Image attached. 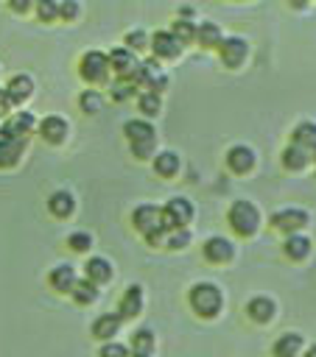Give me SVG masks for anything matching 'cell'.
I'll list each match as a JSON object with an SVG mask.
<instances>
[{
	"label": "cell",
	"instance_id": "obj_21",
	"mask_svg": "<svg viewBox=\"0 0 316 357\" xmlns=\"http://www.w3.org/2000/svg\"><path fill=\"white\" fill-rule=\"evenodd\" d=\"M308 162H310V151H305V148H299V145H288V148L282 151V165H285L288 170H305Z\"/></svg>",
	"mask_w": 316,
	"mask_h": 357
},
{
	"label": "cell",
	"instance_id": "obj_44",
	"mask_svg": "<svg viewBox=\"0 0 316 357\" xmlns=\"http://www.w3.org/2000/svg\"><path fill=\"white\" fill-rule=\"evenodd\" d=\"M305 357H316V346H310V349L305 351Z\"/></svg>",
	"mask_w": 316,
	"mask_h": 357
},
{
	"label": "cell",
	"instance_id": "obj_8",
	"mask_svg": "<svg viewBox=\"0 0 316 357\" xmlns=\"http://www.w3.org/2000/svg\"><path fill=\"white\" fill-rule=\"evenodd\" d=\"M148 45L154 47V53H157L159 59H176V56L182 53V42H179L171 31H157Z\"/></svg>",
	"mask_w": 316,
	"mask_h": 357
},
{
	"label": "cell",
	"instance_id": "obj_13",
	"mask_svg": "<svg viewBox=\"0 0 316 357\" xmlns=\"http://www.w3.org/2000/svg\"><path fill=\"white\" fill-rule=\"evenodd\" d=\"M232 254H235V248H232V243L224 240V237H210V240L204 243V257H207L210 262H227V259H232Z\"/></svg>",
	"mask_w": 316,
	"mask_h": 357
},
{
	"label": "cell",
	"instance_id": "obj_17",
	"mask_svg": "<svg viewBox=\"0 0 316 357\" xmlns=\"http://www.w3.org/2000/svg\"><path fill=\"white\" fill-rule=\"evenodd\" d=\"M87 279L95 282V284L109 282V279H112V265H109V259H103V257L87 259Z\"/></svg>",
	"mask_w": 316,
	"mask_h": 357
},
{
	"label": "cell",
	"instance_id": "obj_12",
	"mask_svg": "<svg viewBox=\"0 0 316 357\" xmlns=\"http://www.w3.org/2000/svg\"><path fill=\"white\" fill-rule=\"evenodd\" d=\"M227 162H229V167H232L235 173H246V170L254 167V151L246 148V145H235V148H229Z\"/></svg>",
	"mask_w": 316,
	"mask_h": 357
},
{
	"label": "cell",
	"instance_id": "obj_33",
	"mask_svg": "<svg viewBox=\"0 0 316 357\" xmlns=\"http://www.w3.org/2000/svg\"><path fill=\"white\" fill-rule=\"evenodd\" d=\"M137 103H140V112H143V114H148V117H154V114L159 112V106H162L157 92H143Z\"/></svg>",
	"mask_w": 316,
	"mask_h": 357
},
{
	"label": "cell",
	"instance_id": "obj_34",
	"mask_svg": "<svg viewBox=\"0 0 316 357\" xmlns=\"http://www.w3.org/2000/svg\"><path fill=\"white\" fill-rule=\"evenodd\" d=\"M36 14L42 22H50L59 17V0H36Z\"/></svg>",
	"mask_w": 316,
	"mask_h": 357
},
{
	"label": "cell",
	"instance_id": "obj_1",
	"mask_svg": "<svg viewBox=\"0 0 316 357\" xmlns=\"http://www.w3.org/2000/svg\"><path fill=\"white\" fill-rule=\"evenodd\" d=\"M131 223L137 231L148 237L151 245H162V209L159 206H151V204L137 206L131 215Z\"/></svg>",
	"mask_w": 316,
	"mask_h": 357
},
{
	"label": "cell",
	"instance_id": "obj_25",
	"mask_svg": "<svg viewBox=\"0 0 316 357\" xmlns=\"http://www.w3.org/2000/svg\"><path fill=\"white\" fill-rule=\"evenodd\" d=\"M196 39H199V45L201 47H221V28L215 25V22H201L199 28H196Z\"/></svg>",
	"mask_w": 316,
	"mask_h": 357
},
{
	"label": "cell",
	"instance_id": "obj_41",
	"mask_svg": "<svg viewBox=\"0 0 316 357\" xmlns=\"http://www.w3.org/2000/svg\"><path fill=\"white\" fill-rule=\"evenodd\" d=\"M101 357H129V349L123 343H106L101 349Z\"/></svg>",
	"mask_w": 316,
	"mask_h": 357
},
{
	"label": "cell",
	"instance_id": "obj_14",
	"mask_svg": "<svg viewBox=\"0 0 316 357\" xmlns=\"http://www.w3.org/2000/svg\"><path fill=\"white\" fill-rule=\"evenodd\" d=\"M140 307H143V290H140V284L126 287V293L120 298V318H134L140 312Z\"/></svg>",
	"mask_w": 316,
	"mask_h": 357
},
{
	"label": "cell",
	"instance_id": "obj_2",
	"mask_svg": "<svg viewBox=\"0 0 316 357\" xmlns=\"http://www.w3.org/2000/svg\"><path fill=\"white\" fill-rule=\"evenodd\" d=\"M190 304H193V310H196L199 315L213 318V315H218V310H221V290H218L215 284H210V282H199V284H193V290H190Z\"/></svg>",
	"mask_w": 316,
	"mask_h": 357
},
{
	"label": "cell",
	"instance_id": "obj_26",
	"mask_svg": "<svg viewBox=\"0 0 316 357\" xmlns=\"http://www.w3.org/2000/svg\"><path fill=\"white\" fill-rule=\"evenodd\" d=\"M123 134L129 137V142H140V139H154V126L148 120H129L123 126Z\"/></svg>",
	"mask_w": 316,
	"mask_h": 357
},
{
	"label": "cell",
	"instance_id": "obj_4",
	"mask_svg": "<svg viewBox=\"0 0 316 357\" xmlns=\"http://www.w3.org/2000/svg\"><path fill=\"white\" fill-rule=\"evenodd\" d=\"M193 218V204L187 198H171L162 209V229L173 231V229H185V223H190Z\"/></svg>",
	"mask_w": 316,
	"mask_h": 357
},
{
	"label": "cell",
	"instance_id": "obj_19",
	"mask_svg": "<svg viewBox=\"0 0 316 357\" xmlns=\"http://www.w3.org/2000/svg\"><path fill=\"white\" fill-rule=\"evenodd\" d=\"M294 145H299V148H305V151H316V123H310V120H305V123H299L296 128H294Z\"/></svg>",
	"mask_w": 316,
	"mask_h": 357
},
{
	"label": "cell",
	"instance_id": "obj_22",
	"mask_svg": "<svg viewBox=\"0 0 316 357\" xmlns=\"http://www.w3.org/2000/svg\"><path fill=\"white\" fill-rule=\"evenodd\" d=\"M50 284L59 290V293H70L73 284H76V271L70 265H59L50 271Z\"/></svg>",
	"mask_w": 316,
	"mask_h": 357
},
{
	"label": "cell",
	"instance_id": "obj_43",
	"mask_svg": "<svg viewBox=\"0 0 316 357\" xmlns=\"http://www.w3.org/2000/svg\"><path fill=\"white\" fill-rule=\"evenodd\" d=\"M291 6H296V8H302V6H308V0H288Z\"/></svg>",
	"mask_w": 316,
	"mask_h": 357
},
{
	"label": "cell",
	"instance_id": "obj_31",
	"mask_svg": "<svg viewBox=\"0 0 316 357\" xmlns=\"http://www.w3.org/2000/svg\"><path fill=\"white\" fill-rule=\"evenodd\" d=\"M171 33H173L182 45H187V42H193V39H196V25H193L190 20H185V17H182V20H176V22H173V31H171Z\"/></svg>",
	"mask_w": 316,
	"mask_h": 357
},
{
	"label": "cell",
	"instance_id": "obj_37",
	"mask_svg": "<svg viewBox=\"0 0 316 357\" xmlns=\"http://www.w3.org/2000/svg\"><path fill=\"white\" fill-rule=\"evenodd\" d=\"M67 245H70L73 251H87V248L92 245V237H89L87 231H73V234L67 237Z\"/></svg>",
	"mask_w": 316,
	"mask_h": 357
},
{
	"label": "cell",
	"instance_id": "obj_38",
	"mask_svg": "<svg viewBox=\"0 0 316 357\" xmlns=\"http://www.w3.org/2000/svg\"><path fill=\"white\" fill-rule=\"evenodd\" d=\"M126 45H129V50H145V47H148L145 31H129V33H126Z\"/></svg>",
	"mask_w": 316,
	"mask_h": 357
},
{
	"label": "cell",
	"instance_id": "obj_20",
	"mask_svg": "<svg viewBox=\"0 0 316 357\" xmlns=\"http://www.w3.org/2000/svg\"><path fill=\"white\" fill-rule=\"evenodd\" d=\"M31 92H34V81H31L28 75H14V78L8 81V86H6V95L11 98V103L25 100Z\"/></svg>",
	"mask_w": 316,
	"mask_h": 357
},
{
	"label": "cell",
	"instance_id": "obj_28",
	"mask_svg": "<svg viewBox=\"0 0 316 357\" xmlns=\"http://www.w3.org/2000/svg\"><path fill=\"white\" fill-rule=\"evenodd\" d=\"M154 170H157L159 176H173V173L179 170V156H176L173 151L157 153V156H154Z\"/></svg>",
	"mask_w": 316,
	"mask_h": 357
},
{
	"label": "cell",
	"instance_id": "obj_42",
	"mask_svg": "<svg viewBox=\"0 0 316 357\" xmlns=\"http://www.w3.org/2000/svg\"><path fill=\"white\" fill-rule=\"evenodd\" d=\"M34 3H36V0H8V6H11L14 11H20V14H22V11H28Z\"/></svg>",
	"mask_w": 316,
	"mask_h": 357
},
{
	"label": "cell",
	"instance_id": "obj_3",
	"mask_svg": "<svg viewBox=\"0 0 316 357\" xmlns=\"http://www.w3.org/2000/svg\"><path fill=\"white\" fill-rule=\"evenodd\" d=\"M229 223H232V229H235L240 237H249V234H254L257 226H260V212H257V206L249 204V201H235V204L229 206Z\"/></svg>",
	"mask_w": 316,
	"mask_h": 357
},
{
	"label": "cell",
	"instance_id": "obj_5",
	"mask_svg": "<svg viewBox=\"0 0 316 357\" xmlns=\"http://www.w3.org/2000/svg\"><path fill=\"white\" fill-rule=\"evenodd\" d=\"M109 75V56L101 50H89L81 56V78L89 84H103Z\"/></svg>",
	"mask_w": 316,
	"mask_h": 357
},
{
	"label": "cell",
	"instance_id": "obj_10",
	"mask_svg": "<svg viewBox=\"0 0 316 357\" xmlns=\"http://www.w3.org/2000/svg\"><path fill=\"white\" fill-rule=\"evenodd\" d=\"M39 134H42L45 142L59 145V142H64V137H67V120L59 117V114H48V117L39 123Z\"/></svg>",
	"mask_w": 316,
	"mask_h": 357
},
{
	"label": "cell",
	"instance_id": "obj_7",
	"mask_svg": "<svg viewBox=\"0 0 316 357\" xmlns=\"http://www.w3.org/2000/svg\"><path fill=\"white\" fill-rule=\"evenodd\" d=\"M31 128H34V114H31V112H17V114H11V117L3 123L0 137H8V139H25V137L31 134Z\"/></svg>",
	"mask_w": 316,
	"mask_h": 357
},
{
	"label": "cell",
	"instance_id": "obj_45",
	"mask_svg": "<svg viewBox=\"0 0 316 357\" xmlns=\"http://www.w3.org/2000/svg\"><path fill=\"white\" fill-rule=\"evenodd\" d=\"M313 159H316V151H313Z\"/></svg>",
	"mask_w": 316,
	"mask_h": 357
},
{
	"label": "cell",
	"instance_id": "obj_9",
	"mask_svg": "<svg viewBox=\"0 0 316 357\" xmlns=\"http://www.w3.org/2000/svg\"><path fill=\"white\" fill-rule=\"evenodd\" d=\"M109 70H115L120 78H131L134 70H137V59L129 47H115L109 53Z\"/></svg>",
	"mask_w": 316,
	"mask_h": 357
},
{
	"label": "cell",
	"instance_id": "obj_11",
	"mask_svg": "<svg viewBox=\"0 0 316 357\" xmlns=\"http://www.w3.org/2000/svg\"><path fill=\"white\" fill-rule=\"evenodd\" d=\"M246 53H249V45L240 36H229V39L221 42V59H224L227 67H238L246 59Z\"/></svg>",
	"mask_w": 316,
	"mask_h": 357
},
{
	"label": "cell",
	"instance_id": "obj_23",
	"mask_svg": "<svg viewBox=\"0 0 316 357\" xmlns=\"http://www.w3.org/2000/svg\"><path fill=\"white\" fill-rule=\"evenodd\" d=\"M246 312H249V318L266 324V321L274 318V301H271V298H263V296H260V298H252V301L246 304Z\"/></svg>",
	"mask_w": 316,
	"mask_h": 357
},
{
	"label": "cell",
	"instance_id": "obj_40",
	"mask_svg": "<svg viewBox=\"0 0 316 357\" xmlns=\"http://www.w3.org/2000/svg\"><path fill=\"white\" fill-rule=\"evenodd\" d=\"M78 14V3L76 0H59V17L62 20H73Z\"/></svg>",
	"mask_w": 316,
	"mask_h": 357
},
{
	"label": "cell",
	"instance_id": "obj_36",
	"mask_svg": "<svg viewBox=\"0 0 316 357\" xmlns=\"http://www.w3.org/2000/svg\"><path fill=\"white\" fill-rule=\"evenodd\" d=\"M81 109H84L87 114H95V112L101 109V95H98L95 89H87V92L81 95Z\"/></svg>",
	"mask_w": 316,
	"mask_h": 357
},
{
	"label": "cell",
	"instance_id": "obj_27",
	"mask_svg": "<svg viewBox=\"0 0 316 357\" xmlns=\"http://www.w3.org/2000/svg\"><path fill=\"white\" fill-rule=\"evenodd\" d=\"M73 206H76V201H73V195L64 192V190H59V192H53V195L48 198V209H50L56 218H67V215L73 212Z\"/></svg>",
	"mask_w": 316,
	"mask_h": 357
},
{
	"label": "cell",
	"instance_id": "obj_24",
	"mask_svg": "<svg viewBox=\"0 0 316 357\" xmlns=\"http://www.w3.org/2000/svg\"><path fill=\"white\" fill-rule=\"evenodd\" d=\"M120 315L117 312H106V315H101L95 324H92V335L95 337H112V335H117V329H120Z\"/></svg>",
	"mask_w": 316,
	"mask_h": 357
},
{
	"label": "cell",
	"instance_id": "obj_35",
	"mask_svg": "<svg viewBox=\"0 0 316 357\" xmlns=\"http://www.w3.org/2000/svg\"><path fill=\"white\" fill-rule=\"evenodd\" d=\"M187 243H190V231H187V229H173V231L168 234V240H165V245H168V248H173V251L185 248Z\"/></svg>",
	"mask_w": 316,
	"mask_h": 357
},
{
	"label": "cell",
	"instance_id": "obj_16",
	"mask_svg": "<svg viewBox=\"0 0 316 357\" xmlns=\"http://www.w3.org/2000/svg\"><path fill=\"white\" fill-rule=\"evenodd\" d=\"M22 148H25V139L0 137V167H11L22 156Z\"/></svg>",
	"mask_w": 316,
	"mask_h": 357
},
{
	"label": "cell",
	"instance_id": "obj_39",
	"mask_svg": "<svg viewBox=\"0 0 316 357\" xmlns=\"http://www.w3.org/2000/svg\"><path fill=\"white\" fill-rule=\"evenodd\" d=\"M131 153L137 159H148L154 153V139H140V142H131Z\"/></svg>",
	"mask_w": 316,
	"mask_h": 357
},
{
	"label": "cell",
	"instance_id": "obj_46",
	"mask_svg": "<svg viewBox=\"0 0 316 357\" xmlns=\"http://www.w3.org/2000/svg\"><path fill=\"white\" fill-rule=\"evenodd\" d=\"M0 98H3V89H0Z\"/></svg>",
	"mask_w": 316,
	"mask_h": 357
},
{
	"label": "cell",
	"instance_id": "obj_29",
	"mask_svg": "<svg viewBox=\"0 0 316 357\" xmlns=\"http://www.w3.org/2000/svg\"><path fill=\"white\" fill-rule=\"evenodd\" d=\"M73 298L78 301V304H89V301H95V296H98V284L95 282H89V279H76V284H73Z\"/></svg>",
	"mask_w": 316,
	"mask_h": 357
},
{
	"label": "cell",
	"instance_id": "obj_32",
	"mask_svg": "<svg viewBox=\"0 0 316 357\" xmlns=\"http://www.w3.org/2000/svg\"><path fill=\"white\" fill-rule=\"evenodd\" d=\"M134 92H137V84H134L131 78H120V81L112 86V98H115V100H129Z\"/></svg>",
	"mask_w": 316,
	"mask_h": 357
},
{
	"label": "cell",
	"instance_id": "obj_6",
	"mask_svg": "<svg viewBox=\"0 0 316 357\" xmlns=\"http://www.w3.org/2000/svg\"><path fill=\"white\" fill-rule=\"evenodd\" d=\"M271 226L280 229V231L294 234V231H299L302 226H308V212H305V209H296V206H291V209H280V212L271 215Z\"/></svg>",
	"mask_w": 316,
	"mask_h": 357
},
{
	"label": "cell",
	"instance_id": "obj_15",
	"mask_svg": "<svg viewBox=\"0 0 316 357\" xmlns=\"http://www.w3.org/2000/svg\"><path fill=\"white\" fill-rule=\"evenodd\" d=\"M282 248H285V254L291 257V259H305L308 254H310V240L305 237V234H299V231H294V234H288L285 237V243H282Z\"/></svg>",
	"mask_w": 316,
	"mask_h": 357
},
{
	"label": "cell",
	"instance_id": "obj_18",
	"mask_svg": "<svg viewBox=\"0 0 316 357\" xmlns=\"http://www.w3.org/2000/svg\"><path fill=\"white\" fill-rule=\"evenodd\" d=\"M299 349H302V335L285 332V335L277 337V343H274V357H296Z\"/></svg>",
	"mask_w": 316,
	"mask_h": 357
},
{
	"label": "cell",
	"instance_id": "obj_30",
	"mask_svg": "<svg viewBox=\"0 0 316 357\" xmlns=\"http://www.w3.org/2000/svg\"><path fill=\"white\" fill-rule=\"evenodd\" d=\"M151 349H154V337H151V332H148V329L134 332V337H131V351H134V357H148Z\"/></svg>",
	"mask_w": 316,
	"mask_h": 357
}]
</instances>
